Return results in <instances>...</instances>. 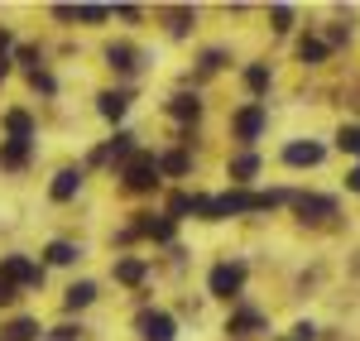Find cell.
Instances as JSON below:
<instances>
[{"instance_id": "cell-1", "label": "cell", "mask_w": 360, "mask_h": 341, "mask_svg": "<svg viewBox=\"0 0 360 341\" xmlns=\"http://www.w3.org/2000/svg\"><path fill=\"white\" fill-rule=\"evenodd\" d=\"M125 188H130V193H154V188H159V159H154V154H135V159L125 164Z\"/></svg>"}, {"instance_id": "cell-2", "label": "cell", "mask_w": 360, "mask_h": 341, "mask_svg": "<svg viewBox=\"0 0 360 341\" xmlns=\"http://www.w3.org/2000/svg\"><path fill=\"white\" fill-rule=\"evenodd\" d=\"M0 279L15 284V288H29V284L44 279V269H39L34 259H25V255H5V259H0Z\"/></svg>"}, {"instance_id": "cell-3", "label": "cell", "mask_w": 360, "mask_h": 341, "mask_svg": "<svg viewBox=\"0 0 360 341\" xmlns=\"http://www.w3.org/2000/svg\"><path fill=\"white\" fill-rule=\"evenodd\" d=\"M240 288H245V264L240 259H226V264L212 269V293L217 298H236Z\"/></svg>"}, {"instance_id": "cell-4", "label": "cell", "mask_w": 360, "mask_h": 341, "mask_svg": "<svg viewBox=\"0 0 360 341\" xmlns=\"http://www.w3.org/2000/svg\"><path fill=\"white\" fill-rule=\"evenodd\" d=\"M139 332H144V341H173V317L168 313H144L139 317Z\"/></svg>"}, {"instance_id": "cell-5", "label": "cell", "mask_w": 360, "mask_h": 341, "mask_svg": "<svg viewBox=\"0 0 360 341\" xmlns=\"http://www.w3.org/2000/svg\"><path fill=\"white\" fill-rule=\"evenodd\" d=\"M283 164H293V169H317L322 164V144H288L283 149Z\"/></svg>"}, {"instance_id": "cell-6", "label": "cell", "mask_w": 360, "mask_h": 341, "mask_svg": "<svg viewBox=\"0 0 360 341\" xmlns=\"http://www.w3.org/2000/svg\"><path fill=\"white\" fill-rule=\"evenodd\" d=\"M259 130H264V106H245L236 115V140H259Z\"/></svg>"}, {"instance_id": "cell-7", "label": "cell", "mask_w": 360, "mask_h": 341, "mask_svg": "<svg viewBox=\"0 0 360 341\" xmlns=\"http://www.w3.org/2000/svg\"><path fill=\"white\" fill-rule=\"evenodd\" d=\"M77 188H82V169H63L53 178V202H72V198H77Z\"/></svg>"}, {"instance_id": "cell-8", "label": "cell", "mask_w": 360, "mask_h": 341, "mask_svg": "<svg viewBox=\"0 0 360 341\" xmlns=\"http://www.w3.org/2000/svg\"><path fill=\"white\" fill-rule=\"evenodd\" d=\"M96 111L106 115V120H120V115L130 111V96H125V91H101V96H96Z\"/></svg>"}, {"instance_id": "cell-9", "label": "cell", "mask_w": 360, "mask_h": 341, "mask_svg": "<svg viewBox=\"0 0 360 341\" xmlns=\"http://www.w3.org/2000/svg\"><path fill=\"white\" fill-rule=\"evenodd\" d=\"M5 130H10V140L29 144V135H34V120H29V111H10V115H5Z\"/></svg>"}, {"instance_id": "cell-10", "label": "cell", "mask_w": 360, "mask_h": 341, "mask_svg": "<svg viewBox=\"0 0 360 341\" xmlns=\"http://www.w3.org/2000/svg\"><path fill=\"white\" fill-rule=\"evenodd\" d=\"M106 63H111L115 72H135V67H139V53L130 49V44H115L111 53H106Z\"/></svg>"}, {"instance_id": "cell-11", "label": "cell", "mask_w": 360, "mask_h": 341, "mask_svg": "<svg viewBox=\"0 0 360 341\" xmlns=\"http://www.w3.org/2000/svg\"><path fill=\"white\" fill-rule=\"evenodd\" d=\"M135 231L139 236H154V240H173V217H144Z\"/></svg>"}, {"instance_id": "cell-12", "label": "cell", "mask_w": 360, "mask_h": 341, "mask_svg": "<svg viewBox=\"0 0 360 341\" xmlns=\"http://www.w3.org/2000/svg\"><path fill=\"white\" fill-rule=\"evenodd\" d=\"M168 115H173V120H197V115H202V101H197V96H173V101H168Z\"/></svg>"}, {"instance_id": "cell-13", "label": "cell", "mask_w": 360, "mask_h": 341, "mask_svg": "<svg viewBox=\"0 0 360 341\" xmlns=\"http://www.w3.org/2000/svg\"><path fill=\"white\" fill-rule=\"evenodd\" d=\"M91 298H96V284H86V279H82V284H72L68 293H63V303H68L72 313H77V308H86Z\"/></svg>"}, {"instance_id": "cell-14", "label": "cell", "mask_w": 360, "mask_h": 341, "mask_svg": "<svg viewBox=\"0 0 360 341\" xmlns=\"http://www.w3.org/2000/svg\"><path fill=\"white\" fill-rule=\"evenodd\" d=\"M39 337V322L34 317H15L10 327H5V341H34Z\"/></svg>"}, {"instance_id": "cell-15", "label": "cell", "mask_w": 360, "mask_h": 341, "mask_svg": "<svg viewBox=\"0 0 360 341\" xmlns=\"http://www.w3.org/2000/svg\"><path fill=\"white\" fill-rule=\"evenodd\" d=\"M298 212H303V217H332L336 202L332 198H307V193H303V198H298Z\"/></svg>"}, {"instance_id": "cell-16", "label": "cell", "mask_w": 360, "mask_h": 341, "mask_svg": "<svg viewBox=\"0 0 360 341\" xmlns=\"http://www.w3.org/2000/svg\"><path fill=\"white\" fill-rule=\"evenodd\" d=\"M255 173H259V159H255V154H240V159H231V178H236V183H250Z\"/></svg>"}, {"instance_id": "cell-17", "label": "cell", "mask_w": 360, "mask_h": 341, "mask_svg": "<svg viewBox=\"0 0 360 341\" xmlns=\"http://www.w3.org/2000/svg\"><path fill=\"white\" fill-rule=\"evenodd\" d=\"M259 327H264V322H259V313H236L226 332H236V337H250V332H259Z\"/></svg>"}, {"instance_id": "cell-18", "label": "cell", "mask_w": 360, "mask_h": 341, "mask_svg": "<svg viewBox=\"0 0 360 341\" xmlns=\"http://www.w3.org/2000/svg\"><path fill=\"white\" fill-rule=\"evenodd\" d=\"M25 159H29V144H20V140H10L0 149V164H5V169H20Z\"/></svg>"}, {"instance_id": "cell-19", "label": "cell", "mask_w": 360, "mask_h": 341, "mask_svg": "<svg viewBox=\"0 0 360 341\" xmlns=\"http://www.w3.org/2000/svg\"><path fill=\"white\" fill-rule=\"evenodd\" d=\"M115 279H120V284H139V279H144V259H120V264H115Z\"/></svg>"}, {"instance_id": "cell-20", "label": "cell", "mask_w": 360, "mask_h": 341, "mask_svg": "<svg viewBox=\"0 0 360 341\" xmlns=\"http://www.w3.org/2000/svg\"><path fill=\"white\" fill-rule=\"evenodd\" d=\"M159 173H173V178H183V173H188V154H183V149L164 154V159H159Z\"/></svg>"}, {"instance_id": "cell-21", "label": "cell", "mask_w": 360, "mask_h": 341, "mask_svg": "<svg viewBox=\"0 0 360 341\" xmlns=\"http://www.w3.org/2000/svg\"><path fill=\"white\" fill-rule=\"evenodd\" d=\"M44 255H49V264H72V259H77V245H68V240H53Z\"/></svg>"}, {"instance_id": "cell-22", "label": "cell", "mask_w": 360, "mask_h": 341, "mask_svg": "<svg viewBox=\"0 0 360 341\" xmlns=\"http://www.w3.org/2000/svg\"><path fill=\"white\" fill-rule=\"evenodd\" d=\"M245 86L255 91V96H259V91L269 86V67H264V63H255V67H245Z\"/></svg>"}, {"instance_id": "cell-23", "label": "cell", "mask_w": 360, "mask_h": 341, "mask_svg": "<svg viewBox=\"0 0 360 341\" xmlns=\"http://www.w3.org/2000/svg\"><path fill=\"white\" fill-rule=\"evenodd\" d=\"M298 58H303V63H322V58H327V44H322V39H303V44H298Z\"/></svg>"}, {"instance_id": "cell-24", "label": "cell", "mask_w": 360, "mask_h": 341, "mask_svg": "<svg viewBox=\"0 0 360 341\" xmlns=\"http://www.w3.org/2000/svg\"><path fill=\"white\" fill-rule=\"evenodd\" d=\"M106 15H111L106 5H77V20H82V25H101Z\"/></svg>"}, {"instance_id": "cell-25", "label": "cell", "mask_w": 360, "mask_h": 341, "mask_svg": "<svg viewBox=\"0 0 360 341\" xmlns=\"http://www.w3.org/2000/svg\"><path fill=\"white\" fill-rule=\"evenodd\" d=\"M336 144H341V149H351V154H360V125H346V130L336 135Z\"/></svg>"}, {"instance_id": "cell-26", "label": "cell", "mask_w": 360, "mask_h": 341, "mask_svg": "<svg viewBox=\"0 0 360 341\" xmlns=\"http://www.w3.org/2000/svg\"><path fill=\"white\" fill-rule=\"evenodd\" d=\"M269 20H274V29L283 34V29H293V10H288V5H274V10H269Z\"/></svg>"}, {"instance_id": "cell-27", "label": "cell", "mask_w": 360, "mask_h": 341, "mask_svg": "<svg viewBox=\"0 0 360 341\" xmlns=\"http://www.w3.org/2000/svg\"><path fill=\"white\" fill-rule=\"evenodd\" d=\"M168 212H173V217H183V212H193V198H188V193H173V202H168Z\"/></svg>"}, {"instance_id": "cell-28", "label": "cell", "mask_w": 360, "mask_h": 341, "mask_svg": "<svg viewBox=\"0 0 360 341\" xmlns=\"http://www.w3.org/2000/svg\"><path fill=\"white\" fill-rule=\"evenodd\" d=\"M29 82H34V91H44V96H53V77H49V72H34Z\"/></svg>"}, {"instance_id": "cell-29", "label": "cell", "mask_w": 360, "mask_h": 341, "mask_svg": "<svg viewBox=\"0 0 360 341\" xmlns=\"http://www.w3.org/2000/svg\"><path fill=\"white\" fill-rule=\"evenodd\" d=\"M317 337V327H312V322H298V327H293V341H312Z\"/></svg>"}, {"instance_id": "cell-30", "label": "cell", "mask_w": 360, "mask_h": 341, "mask_svg": "<svg viewBox=\"0 0 360 341\" xmlns=\"http://www.w3.org/2000/svg\"><path fill=\"white\" fill-rule=\"evenodd\" d=\"M82 337V327H53V341H77Z\"/></svg>"}, {"instance_id": "cell-31", "label": "cell", "mask_w": 360, "mask_h": 341, "mask_svg": "<svg viewBox=\"0 0 360 341\" xmlns=\"http://www.w3.org/2000/svg\"><path fill=\"white\" fill-rule=\"evenodd\" d=\"M188 20H193L188 10H173V34H188Z\"/></svg>"}, {"instance_id": "cell-32", "label": "cell", "mask_w": 360, "mask_h": 341, "mask_svg": "<svg viewBox=\"0 0 360 341\" xmlns=\"http://www.w3.org/2000/svg\"><path fill=\"white\" fill-rule=\"evenodd\" d=\"M10 303H15V284H5V279H0V308H10Z\"/></svg>"}, {"instance_id": "cell-33", "label": "cell", "mask_w": 360, "mask_h": 341, "mask_svg": "<svg viewBox=\"0 0 360 341\" xmlns=\"http://www.w3.org/2000/svg\"><path fill=\"white\" fill-rule=\"evenodd\" d=\"M351 188H356V193H360V169H351Z\"/></svg>"}, {"instance_id": "cell-34", "label": "cell", "mask_w": 360, "mask_h": 341, "mask_svg": "<svg viewBox=\"0 0 360 341\" xmlns=\"http://www.w3.org/2000/svg\"><path fill=\"white\" fill-rule=\"evenodd\" d=\"M5 72H10V58H5V53H0V77H5Z\"/></svg>"}]
</instances>
